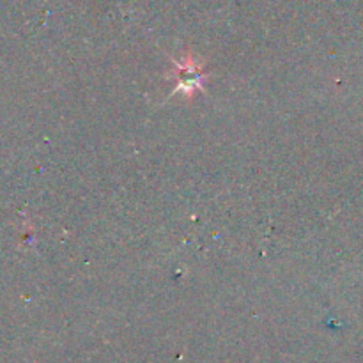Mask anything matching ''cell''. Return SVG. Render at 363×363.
<instances>
[{
	"mask_svg": "<svg viewBox=\"0 0 363 363\" xmlns=\"http://www.w3.org/2000/svg\"><path fill=\"white\" fill-rule=\"evenodd\" d=\"M176 71H177V74H176L177 82H179L177 89L179 90H186V92H190V90L200 86V80H202V71H200V67L197 66L195 60L193 59H188L186 63L177 64Z\"/></svg>",
	"mask_w": 363,
	"mask_h": 363,
	"instance_id": "1",
	"label": "cell"
}]
</instances>
